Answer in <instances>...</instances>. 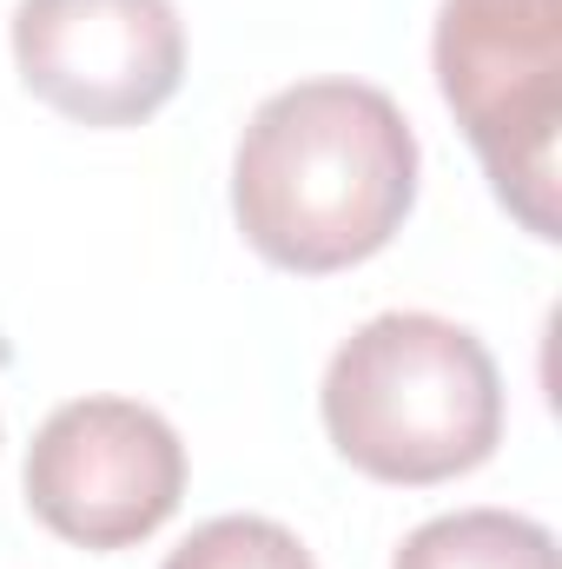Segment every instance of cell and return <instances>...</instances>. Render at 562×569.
<instances>
[{
	"mask_svg": "<svg viewBox=\"0 0 562 569\" xmlns=\"http://www.w3.org/2000/svg\"><path fill=\"white\" fill-rule=\"evenodd\" d=\"M418 206V133L371 80L279 87L232 152V219L291 279L378 259Z\"/></svg>",
	"mask_w": 562,
	"mask_h": 569,
	"instance_id": "obj_1",
	"label": "cell"
},
{
	"mask_svg": "<svg viewBox=\"0 0 562 569\" xmlns=\"http://www.w3.org/2000/svg\"><path fill=\"white\" fill-rule=\"evenodd\" d=\"M27 510L73 550H133L185 503V443L140 398H73L33 430Z\"/></svg>",
	"mask_w": 562,
	"mask_h": 569,
	"instance_id": "obj_4",
	"label": "cell"
},
{
	"mask_svg": "<svg viewBox=\"0 0 562 569\" xmlns=\"http://www.w3.org/2000/svg\"><path fill=\"white\" fill-rule=\"evenodd\" d=\"M318 418L331 450L371 483H456L503 443V371L456 318L378 311L331 351Z\"/></svg>",
	"mask_w": 562,
	"mask_h": 569,
	"instance_id": "obj_2",
	"label": "cell"
},
{
	"mask_svg": "<svg viewBox=\"0 0 562 569\" xmlns=\"http://www.w3.org/2000/svg\"><path fill=\"white\" fill-rule=\"evenodd\" d=\"M159 569H318L298 530L272 517H212L199 523Z\"/></svg>",
	"mask_w": 562,
	"mask_h": 569,
	"instance_id": "obj_7",
	"label": "cell"
},
{
	"mask_svg": "<svg viewBox=\"0 0 562 569\" xmlns=\"http://www.w3.org/2000/svg\"><path fill=\"white\" fill-rule=\"evenodd\" d=\"M436 93L456 113L496 206L543 246L562 239V0H443Z\"/></svg>",
	"mask_w": 562,
	"mask_h": 569,
	"instance_id": "obj_3",
	"label": "cell"
},
{
	"mask_svg": "<svg viewBox=\"0 0 562 569\" xmlns=\"http://www.w3.org/2000/svg\"><path fill=\"white\" fill-rule=\"evenodd\" d=\"M391 569H562L556 537L523 510H450L418 523Z\"/></svg>",
	"mask_w": 562,
	"mask_h": 569,
	"instance_id": "obj_6",
	"label": "cell"
},
{
	"mask_svg": "<svg viewBox=\"0 0 562 569\" xmlns=\"http://www.w3.org/2000/svg\"><path fill=\"white\" fill-rule=\"evenodd\" d=\"M13 73L73 127H145L185 87V20L172 0H13Z\"/></svg>",
	"mask_w": 562,
	"mask_h": 569,
	"instance_id": "obj_5",
	"label": "cell"
}]
</instances>
